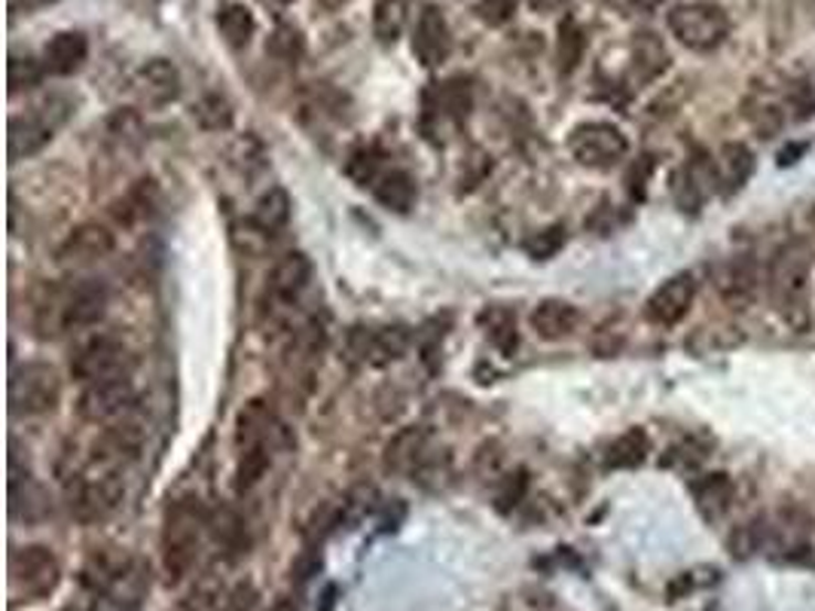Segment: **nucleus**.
Masks as SVG:
<instances>
[{"instance_id": "9b49d317", "label": "nucleus", "mask_w": 815, "mask_h": 611, "mask_svg": "<svg viewBox=\"0 0 815 611\" xmlns=\"http://www.w3.org/2000/svg\"><path fill=\"white\" fill-rule=\"evenodd\" d=\"M135 404V389L126 373L111 376V380L90 382L77 401V413L83 422L92 425H107L114 420H126V413Z\"/></svg>"}, {"instance_id": "0eeeda50", "label": "nucleus", "mask_w": 815, "mask_h": 611, "mask_svg": "<svg viewBox=\"0 0 815 611\" xmlns=\"http://www.w3.org/2000/svg\"><path fill=\"white\" fill-rule=\"evenodd\" d=\"M62 397V380L59 370L43 361L19 364L10 376V404L22 416H40L50 413Z\"/></svg>"}, {"instance_id": "473e14b6", "label": "nucleus", "mask_w": 815, "mask_h": 611, "mask_svg": "<svg viewBox=\"0 0 815 611\" xmlns=\"http://www.w3.org/2000/svg\"><path fill=\"white\" fill-rule=\"evenodd\" d=\"M586 50V34L581 31V25L574 22L572 15L560 25V46H556V55H560V71L562 74H572L574 68L581 64Z\"/></svg>"}, {"instance_id": "c756f323", "label": "nucleus", "mask_w": 815, "mask_h": 611, "mask_svg": "<svg viewBox=\"0 0 815 611\" xmlns=\"http://www.w3.org/2000/svg\"><path fill=\"white\" fill-rule=\"evenodd\" d=\"M409 3L407 0H376L373 7V31L383 43H395L407 25Z\"/></svg>"}, {"instance_id": "b1692460", "label": "nucleus", "mask_w": 815, "mask_h": 611, "mask_svg": "<svg viewBox=\"0 0 815 611\" xmlns=\"http://www.w3.org/2000/svg\"><path fill=\"white\" fill-rule=\"evenodd\" d=\"M373 196L385 205V208H391V211H409L412 203H416V180L409 178L404 168H385L379 180L373 184Z\"/></svg>"}, {"instance_id": "a878e982", "label": "nucleus", "mask_w": 815, "mask_h": 611, "mask_svg": "<svg viewBox=\"0 0 815 611\" xmlns=\"http://www.w3.org/2000/svg\"><path fill=\"white\" fill-rule=\"evenodd\" d=\"M254 15H251V10L244 3H230V7H223L217 13V31H220V38L227 40V46H232V50H244L251 43V38H254Z\"/></svg>"}, {"instance_id": "f257e3e1", "label": "nucleus", "mask_w": 815, "mask_h": 611, "mask_svg": "<svg viewBox=\"0 0 815 611\" xmlns=\"http://www.w3.org/2000/svg\"><path fill=\"white\" fill-rule=\"evenodd\" d=\"M104 309H107V291L98 281H83L67 291L46 288L43 300L34 306V328L40 336H59L64 331L90 328L102 321Z\"/></svg>"}, {"instance_id": "f704fd0d", "label": "nucleus", "mask_w": 815, "mask_h": 611, "mask_svg": "<svg viewBox=\"0 0 815 611\" xmlns=\"http://www.w3.org/2000/svg\"><path fill=\"white\" fill-rule=\"evenodd\" d=\"M345 172H348V178L357 180L361 187H373L379 175H383V153L376 151V147H361L348 156V163H345Z\"/></svg>"}, {"instance_id": "9d476101", "label": "nucleus", "mask_w": 815, "mask_h": 611, "mask_svg": "<svg viewBox=\"0 0 815 611\" xmlns=\"http://www.w3.org/2000/svg\"><path fill=\"white\" fill-rule=\"evenodd\" d=\"M59 560L52 557V550L31 545V548H19L10 557V587H13L15 599H43L50 597L55 584H59Z\"/></svg>"}, {"instance_id": "423d86ee", "label": "nucleus", "mask_w": 815, "mask_h": 611, "mask_svg": "<svg viewBox=\"0 0 815 611\" xmlns=\"http://www.w3.org/2000/svg\"><path fill=\"white\" fill-rule=\"evenodd\" d=\"M806 279H809V260L801 248H785L770 267V297L782 312V319L803 324L806 315Z\"/></svg>"}, {"instance_id": "2f4dec72", "label": "nucleus", "mask_w": 815, "mask_h": 611, "mask_svg": "<svg viewBox=\"0 0 815 611\" xmlns=\"http://www.w3.org/2000/svg\"><path fill=\"white\" fill-rule=\"evenodd\" d=\"M431 95L437 99V107H433L437 114L452 116L456 123L468 116V107H471V90H468L464 80H447V83H440Z\"/></svg>"}, {"instance_id": "4c0bfd02", "label": "nucleus", "mask_w": 815, "mask_h": 611, "mask_svg": "<svg viewBox=\"0 0 815 611\" xmlns=\"http://www.w3.org/2000/svg\"><path fill=\"white\" fill-rule=\"evenodd\" d=\"M516 7H520V0H480L477 13L489 28H504L508 22H513Z\"/></svg>"}, {"instance_id": "20e7f679", "label": "nucleus", "mask_w": 815, "mask_h": 611, "mask_svg": "<svg viewBox=\"0 0 815 611\" xmlns=\"http://www.w3.org/2000/svg\"><path fill=\"white\" fill-rule=\"evenodd\" d=\"M71 116V102L62 95H52L46 102L34 104L25 116L10 120V159H28L40 153Z\"/></svg>"}, {"instance_id": "39448f33", "label": "nucleus", "mask_w": 815, "mask_h": 611, "mask_svg": "<svg viewBox=\"0 0 815 611\" xmlns=\"http://www.w3.org/2000/svg\"><path fill=\"white\" fill-rule=\"evenodd\" d=\"M669 31L688 50L712 52L730 34V19L714 3H681L669 13Z\"/></svg>"}, {"instance_id": "f3484780", "label": "nucleus", "mask_w": 815, "mask_h": 611, "mask_svg": "<svg viewBox=\"0 0 815 611\" xmlns=\"http://www.w3.org/2000/svg\"><path fill=\"white\" fill-rule=\"evenodd\" d=\"M754 175V153L739 144V141H727L721 151L714 153L712 159V180L721 193L742 190L749 178Z\"/></svg>"}, {"instance_id": "37998d69", "label": "nucleus", "mask_w": 815, "mask_h": 611, "mask_svg": "<svg viewBox=\"0 0 815 611\" xmlns=\"http://www.w3.org/2000/svg\"><path fill=\"white\" fill-rule=\"evenodd\" d=\"M272 611H300V609H296V602H293V599L284 597V599H279V602H275V609H272Z\"/></svg>"}, {"instance_id": "a18cd8bd", "label": "nucleus", "mask_w": 815, "mask_h": 611, "mask_svg": "<svg viewBox=\"0 0 815 611\" xmlns=\"http://www.w3.org/2000/svg\"><path fill=\"white\" fill-rule=\"evenodd\" d=\"M279 3H293V0H279Z\"/></svg>"}, {"instance_id": "4be33fe9", "label": "nucleus", "mask_w": 815, "mask_h": 611, "mask_svg": "<svg viewBox=\"0 0 815 611\" xmlns=\"http://www.w3.org/2000/svg\"><path fill=\"white\" fill-rule=\"evenodd\" d=\"M718 291L724 297L727 303L745 306L757 291V272H754L752 260L739 257V260H730L724 267L718 269Z\"/></svg>"}, {"instance_id": "393cba45", "label": "nucleus", "mask_w": 815, "mask_h": 611, "mask_svg": "<svg viewBox=\"0 0 815 611\" xmlns=\"http://www.w3.org/2000/svg\"><path fill=\"white\" fill-rule=\"evenodd\" d=\"M666 68H669V52L660 43V38L657 34H638L636 46H633V76L638 83H650Z\"/></svg>"}, {"instance_id": "c9c22d12", "label": "nucleus", "mask_w": 815, "mask_h": 611, "mask_svg": "<svg viewBox=\"0 0 815 611\" xmlns=\"http://www.w3.org/2000/svg\"><path fill=\"white\" fill-rule=\"evenodd\" d=\"M303 50H306V40L293 25H279L267 43L269 55H275L281 62H296L303 55Z\"/></svg>"}, {"instance_id": "c03bdc74", "label": "nucleus", "mask_w": 815, "mask_h": 611, "mask_svg": "<svg viewBox=\"0 0 815 611\" xmlns=\"http://www.w3.org/2000/svg\"><path fill=\"white\" fill-rule=\"evenodd\" d=\"M62 611H98V609H83V605H67V609Z\"/></svg>"}, {"instance_id": "dca6fc26", "label": "nucleus", "mask_w": 815, "mask_h": 611, "mask_svg": "<svg viewBox=\"0 0 815 611\" xmlns=\"http://www.w3.org/2000/svg\"><path fill=\"white\" fill-rule=\"evenodd\" d=\"M409 345L407 328H383V331H357L352 336V349L364 364L385 367L397 358H404Z\"/></svg>"}, {"instance_id": "bb28decb", "label": "nucleus", "mask_w": 815, "mask_h": 611, "mask_svg": "<svg viewBox=\"0 0 815 611\" xmlns=\"http://www.w3.org/2000/svg\"><path fill=\"white\" fill-rule=\"evenodd\" d=\"M425 456V432L407 428L400 432L385 449V468L388 472H416V465Z\"/></svg>"}, {"instance_id": "1a4fd4ad", "label": "nucleus", "mask_w": 815, "mask_h": 611, "mask_svg": "<svg viewBox=\"0 0 815 611\" xmlns=\"http://www.w3.org/2000/svg\"><path fill=\"white\" fill-rule=\"evenodd\" d=\"M574 163L584 168H612L629 153V141L612 123H584L572 132L568 138Z\"/></svg>"}, {"instance_id": "412c9836", "label": "nucleus", "mask_w": 815, "mask_h": 611, "mask_svg": "<svg viewBox=\"0 0 815 611\" xmlns=\"http://www.w3.org/2000/svg\"><path fill=\"white\" fill-rule=\"evenodd\" d=\"M690 493L697 498V508L706 520H718L724 517L730 505H733V480L724 472L706 474L700 480H693Z\"/></svg>"}, {"instance_id": "6ab92c4d", "label": "nucleus", "mask_w": 815, "mask_h": 611, "mask_svg": "<svg viewBox=\"0 0 815 611\" xmlns=\"http://www.w3.org/2000/svg\"><path fill=\"white\" fill-rule=\"evenodd\" d=\"M86 55H90V40L83 38L80 31H62V34H55L46 43L43 68L55 76H71L83 68Z\"/></svg>"}, {"instance_id": "72a5a7b5", "label": "nucleus", "mask_w": 815, "mask_h": 611, "mask_svg": "<svg viewBox=\"0 0 815 611\" xmlns=\"http://www.w3.org/2000/svg\"><path fill=\"white\" fill-rule=\"evenodd\" d=\"M192 120L205 132H227L232 126V104L223 95H205L202 102L192 107Z\"/></svg>"}, {"instance_id": "5701e85b", "label": "nucleus", "mask_w": 815, "mask_h": 611, "mask_svg": "<svg viewBox=\"0 0 815 611\" xmlns=\"http://www.w3.org/2000/svg\"><path fill=\"white\" fill-rule=\"evenodd\" d=\"M312 279V263L306 255H288L281 257L275 269H272V279H269V291L275 293L279 300H293L300 297V291L306 288Z\"/></svg>"}, {"instance_id": "79ce46f5", "label": "nucleus", "mask_w": 815, "mask_h": 611, "mask_svg": "<svg viewBox=\"0 0 815 611\" xmlns=\"http://www.w3.org/2000/svg\"><path fill=\"white\" fill-rule=\"evenodd\" d=\"M614 3H620V7H636V10H650V7H657L660 0H614Z\"/></svg>"}, {"instance_id": "ea45409f", "label": "nucleus", "mask_w": 815, "mask_h": 611, "mask_svg": "<svg viewBox=\"0 0 815 611\" xmlns=\"http://www.w3.org/2000/svg\"><path fill=\"white\" fill-rule=\"evenodd\" d=\"M562 245H565V229L550 227V229H544V232L532 236V239L525 242V251H529L532 257H537V260H547V257H553L556 251H560Z\"/></svg>"}, {"instance_id": "2eb2a0df", "label": "nucleus", "mask_w": 815, "mask_h": 611, "mask_svg": "<svg viewBox=\"0 0 815 611\" xmlns=\"http://www.w3.org/2000/svg\"><path fill=\"white\" fill-rule=\"evenodd\" d=\"M114 232L102 224H80L77 229L67 232V239L59 248V260L71 263V267H90L95 260L114 251Z\"/></svg>"}, {"instance_id": "7c9ffc66", "label": "nucleus", "mask_w": 815, "mask_h": 611, "mask_svg": "<svg viewBox=\"0 0 815 611\" xmlns=\"http://www.w3.org/2000/svg\"><path fill=\"white\" fill-rule=\"evenodd\" d=\"M291 220V199L281 187H272V190L257 203L254 208V227H260L263 232H279L284 224Z\"/></svg>"}, {"instance_id": "f03ea898", "label": "nucleus", "mask_w": 815, "mask_h": 611, "mask_svg": "<svg viewBox=\"0 0 815 611\" xmlns=\"http://www.w3.org/2000/svg\"><path fill=\"white\" fill-rule=\"evenodd\" d=\"M205 529H208V520L196 501H175L168 508L166 526H163V560H166L168 578L178 581L190 572L202 548Z\"/></svg>"}, {"instance_id": "a19ab883", "label": "nucleus", "mask_w": 815, "mask_h": 611, "mask_svg": "<svg viewBox=\"0 0 815 611\" xmlns=\"http://www.w3.org/2000/svg\"><path fill=\"white\" fill-rule=\"evenodd\" d=\"M529 3H532V10H537V13H556L568 0H529Z\"/></svg>"}, {"instance_id": "cd10ccee", "label": "nucleus", "mask_w": 815, "mask_h": 611, "mask_svg": "<svg viewBox=\"0 0 815 611\" xmlns=\"http://www.w3.org/2000/svg\"><path fill=\"white\" fill-rule=\"evenodd\" d=\"M648 434L641 428H629L626 434H620L612 446H608V456H605V465L608 468H638L645 458H648Z\"/></svg>"}, {"instance_id": "49530a36", "label": "nucleus", "mask_w": 815, "mask_h": 611, "mask_svg": "<svg viewBox=\"0 0 815 611\" xmlns=\"http://www.w3.org/2000/svg\"><path fill=\"white\" fill-rule=\"evenodd\" d=\"M40 3H52V0H40Z\"/></svg>"}, {"instance_id": "6e6552de", "label": "nucleus", "mask_w": 815, "mask_h": 611, "mask_svg": "<svg viewBox=\"0 0 815 611\" xmlns=\"http://www.w3.org/2000/svg\"><path fill=\"white\" fill-rule=\"evenodd\" d=\"M67 498H71V510L83 522L104 520L119 505V498H123L119 472L92 462V472H83L74 477Z\"/></svg>"}, {"instance_id": "58836bf2", "label": "nucleus", "mask_w": 815, "mask_h": 611, "mask_svg": "<svg viewBox=\"0 0 815 611\" xmlns=\"http://www.w3.org/2000/svg\"><path fill=\"white\" fill-rule=\"evenodd\" d=\"M525 489H529V474L523 472V468H516L513 474H508L504 480H501V486H498V508L501 510H510L513 505H520V498L525 496Z\"/></svg>"}, {"instance_id": "aec40b11", "label": "nucleus", "mask_w": 815, "mask_h": 611, "mask_svg": "<svg viewBox=\"0 0 815 611\" xmlns=\"http://www.w3.org/2000/svg\"><path fill=\"white\" fill-rule=\"evenodd\" d=\"M532 328H535V333L541 336V340H562V336H568V333L577 328V321H581V315H577V309H574L572 303H565V300H541V303L532 309Z\"/></svg>"}, {"instance_id": "a211bd4d", "label": "nucleus", "mask_w": 815, "mask_h": 611, "mask_svg": "<svg viewBox=\"0 0 815 611\" xmlns=\"http://www.w3.org/2000/svg\"><path fill=\"white\" fill-rule=\"evenodd\" d=\"M135 86H138L140 102L150 104V107H166V104H171L180 95L178 68L168 62V59H150L138 71Z\"/></svg>"}, {"instance_id": "e433bc0d", "label": "nucleus", "mask_w": 815, "mask_h": 611, "mask_svg": "<svg viewBox=\"0 0 815 611\" xmlns=\"http://www.w3.org/2000/svg\"><path fill=\"white\" fill-rule=\"evenodd\" d=\"M43 64L34 62V59H19L13 55L10 59V92H22V90H34L40 80H43Z\"/></svg>"}, {"instance_id": "7ed1b4c3", "label": "nucleus", "mask_w": 815, "mask_h": 611, "mask_svg": "<svg viewBox=\"0 0 815 611\" xmlns=\"http://www.w3.org/2000/svg\"><path fill=\"white\" fill-rule=\"evenodd\" d=\"M269 432H272V413L263 401H251L236 420V449H239V468H236V486L239 493H248L269 468Z\"/></svg>"}, {"instance_id": "ddd939ff", "label": "nucleus", "mask_w": 815, "mask_h": 611, "mask_svg": "<svg viewBox=\"0 0 815 611\" xmlns=\"http://www.w3.org/2000/svg\"><path fill=\"white\" fill-rule=\"evenodd\" d=\"M693 297H697V281H693V276L690 272H678V276L666 279L657 291L650 293L648 306H645V315L654 324H660V328H672V324H678V321L688 315L690 306H693Z\"/></svg>"}, {"instance_id": "f8f14e48", "label": "nucleus", "mask_w": 815, "mask_h": 611, "mask_svg": "<svg viewBox=\"0 0 815 611\" xmlns=\"http://www.w3.org/2000/svg\"><path fill=\"white\" fill-rule=\"evenodd\" d=\"M128 364L126 345L116 343L111 336H98L80 349L74 361H71V373L80 382H98L111 380V376H123Z\"/></svg>"}, {"instance_id": "c85d7f7f", "label": "nucleus", "mask_w": 815, "mask_h": 611, "mask_svg": "<svg viewBox=\"0 0 815 611\" xmlns=\"http://www.w3.org/2000/svg\"><path fill=\"white\" fill-rule=\"evenodd\" d=\"M480 324H485V333L498 345L501 355H513V349H516L520 340H516V319H513L510 309H504V306H489L485 312H480Z\"/></svg>"}, {"instance_id": "4468645a", "label": "nucleus", "mask_w": 815, "mask_h": 611, "mask_svg": "<svg viewBox=\"0 0 815 611\" xmlns=\"http://www.w3.org/2000/svg\"><path fill=\"white\" fill-rule=\"evenodd\" d=\"M412 52L425 68H440L452 52V31L447 25V15L437 7H425L416 22V34H412Z\"/></svg>"}]
</instances>
